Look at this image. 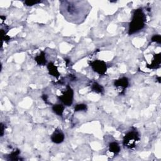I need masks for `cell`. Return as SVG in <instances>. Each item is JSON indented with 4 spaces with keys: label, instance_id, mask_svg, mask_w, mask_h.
Returning <instances> with one entry per match:
<instances>
[{
    "label": "cell",
    "instance_id": "cell-1",
    "mask_svg": "<svg viewBox=\"0 0 161 161\" xmlns=\"http://www.w3.org/2000/svg\"><path fill=\"white\" fill-rule=\"evenodd\" d=\"M146 22V17L143 12L142 8H140L135 10L133 14L131 22L129 24L128 34L133 35L142 30Z\"/></svg>",
    "mask_w": 161,
    "mask_h": 161
},
{
    "label": "cell",
    "instance_id": "cell-2",
    "mask_svg": "<svg viewBox=\"0 0 161 161\" xmlns=\"http://www.w3.org/2000/svg\"><path fill=\"white\" fill-rule=\"evenodd\" d=\"M140 141V135L136 130L128 132L123 137V145L129 149L135 148L137 143Z\"/></svg>",
    "mask_w": 161,
    "mask_h": 161
},
{
    "label": "cell",
    "instance_id": "cell-3",
    "mask_svg": "<svg viewBox=\"0 0 161 161\" xmlns=\"http://www.w3.org/2000/svg\"><path fill=\"white\" fill-rule=\"evenodd\" d=\"M74 98V91L70 86H67V89L63 93V95L59 96V99L61 101L67 106H70L73 103Z\"/></svg>",
    "mask_w": 161,
    "mask_h": 161
},
{
    "label": "cell",
    "instance_id": "cell-4",
    "mask_svg": "<svg viewBox=\"0 0 161 161\" xmlns=\"http://www.w3.org/2000/svg\"><path fill=\"white\" fill-rule=\"evenodd\" d=\"M90 66L93 70L99 75H104L107 71L106 63L101 60H95L91 62Z\"/></svg>",
    "mask_w": 161,
    "mask_h": 161
},
{
    "label": "cell",
    "instance_id": "cell-5",
    "mask_svg": "<svg viewBox=\"0 0 161 161\" xmlns=\"http://www.w3.org/2000/svg\"><path fill=\"white\" fill-rule=\"evenodd\" d=\"M65 136L64 133L60 129H56L51 135V140L56 144L61 143L64 142Z\"/></svg>",
    "mask_w": 161,
    "mask_h": 161
},
{
    "label": "cell",
    "instance_id": "cell-6",
    "mask_svg": "<svg viewBox=\"0 0 161 161\" xmlns=\"http://www.w3.org/2000/svg\"><path fill=\"white\" fill-rule=\"evenodd\" d=\"M114 85L116 88H122L123 89V91H124L125 89L127 88L129 85V80L127 78L123 77L115 80L114 82Z\"/></svg>",
    "mask_w": 161,
    "mask_h": 161
},
{
    "label": "cell",
    "instance_id": "cell-7",
    "mask_svg": "<svg viewBox=\"0 0 161 161\" xmlns=\"http://www.w3.org/2000/svg\"><path fill=\"white\" fill-rule=\"evenodd\" d=\"M47 69L48 71L49 74L55 77L56 78H59L60 76V73L58 71V68L54 65L53 63H49L47 65Z\"/></svg>",
    "mask_w": 161,
    "mask_h": 161
},
{
    "label": "cell",
    "instance_id": "cell-8",
    "mask_svg": "<svg viewBox=\"0 0 161 161\" xmlns=\"http://www.w3.org/2000/svg\"><path fill=\"white\" fill-rule=\"evenodd\" d=\"M160 53H157V54H155L153 57V59L152 62V63L150 65H147V68L148 69H157L160 68Z\"/></svg>",
    "mask_w": 161,
    "mask_h": 161
},
{
    "label": "cell",
    "instance_id": "cell-9",
    "mask_svg": "<svg viewBox=\"0 0 161 161\" xmlns=\"http://www.w3.org/2000/svg\"><path fill=\"white\" fill-rule=\"evenodd\" d=\"M35 61L38 66H45L47 63V59L45 58V53L43 51L40 52V54L35 58Z\"/></svg>",
    "mask_w": 161,
    "mask_h": 161
},
{
    "label": "cell",
    "instance_id": "cell-10",
    "mask_svg": "<svg viewBox=\"0 0 161 161\" xmlns=\"http://www.w3.org/2000/svg\"><path fill=\"white\" fill-rule=\"evenodd\" d=\"M109 151L113 153L114 155H117L120 153V147L118 143L117 142H112L109 144Z\"/></svg>",
    "mask_w": 161,
    "mask_h": 161
},
{
    "label": "cell",
    "instance_id": "cell-11",
    "mask_svg": "<svg viewBox=\"0 0 161 161\" xmlns=\"http://www.w3.org/2000/svg\"><path fill=\"white\" fill-rule=\"evenodd\" d=\"M64 106L61 104H56L52 106V110L58 116L62 117L64 111Z\"/></svg>",
    "mask_w": 161,
    "mask_h": 161
},
{
    "label": "cell",
    "instance_id": "cell-12",
    "mask_svg": "<svg viewBox=\"0 0 161 161\" xmlns=\"http://www.w3.org/2000/svg\"><path fill=\"white\" fill-rule=\"evenodd\" d=\"M91 90L98 94H103L104 93L103 87L96 82H94L91 85Z\"/></svg>",
    "mask_w": 161,
    "mask_h": 161
},
{
    "label": "cell",
    "instance_id": "cell-13",
    "mask_svg": "<svg viewBox=\"0 0 161 161\" xmlns=\"http://www.w3.org/2000/svg\"><path fill=\"white\" fill-rule=\"evenodd\" d=\"M20 153V150L17 149L16 150L13 151L10 154L7 156V160H21V158H18V157Z\"/></svg>",
    "mask_w": 161,
    "mask_h": 161
},
{
    "label": "cell",
    "instance_id": "cell-14",
    "mask_svg": "<svg viewBox=\"0 0 161 161\" xmlns=\"http://www.w3.org/2000/svg\"><path fill=\"white\" fill-rule=\"evenodd\" d=\"M88 109V106L85 104H77L74 108V112H82V111H86Z\"/></svg>",
    "mask_w": 161,
    "mask_h": 161
},
{
    "label": "cell",
    "instance_id": "cell-15",
    "mask_svg": "<svg viewBox=\"0 0 161 161\" xmlns=\"http://www.w3.org/2000/svg\"><path fill=\"white\" fill-rule=\"evenodd\" d=\"M41 3H42L41 1H37V0H35H35L34 1H32V0H27V1L24 2V5L27 7H32L33 5H38Z\"/></svg>",
    "mask_w": 161,
    "mask_h": 161
},
{
    "label": "cell",
    "instance_id": "cell-16",
    "mask_svg": "<svg viewBox=\"0 0 161 161\" xmlns=\"http://www.w3.org/2000/svg\"><path fill=\"white\" fill-rule=\"evenodd\" d=\"M152 42H156L158 44L161 43V36L160 35H154L151 39Z\"/></svg>",
    "mask_w": 161,
    "mask_h": 161
},
{
    "label": "cell",
    "instance_id": "cell-17",
    "mask_svg": "<svg viewBox=\"0 0 161 161\" xmlns=\"http://www.w3.org/2000/svg\"><path fill=\"white\" fill-rule=\"evenodd\" d=\"M1 133H0V135H1V137H3L4 135V132H5V127L4 125V124L3 123H1Z\"/></svg>",
    "mask_w": 161,
    "mask_h": 161
},
{
    "label": "cell",
    "instance_id": "cell-18",
    "mask_svg": "<svg viewBox=\"0 0 161 161\" xmlns=\"http://www.w3.org/2000/svg\"><path fill=\"white\" fill-rule=\"evenodd\" d=\"M43 100L46 103H48V96L47 94H43L42 96Z\"/></svg>",
    "mask_w": 161,
    "mask_h": 161
},
{
    "label": "cell",
    "instance_id": "cell-19",
    "mask_svg": "<svg viewBox=\"0 0 161 161\" xmlns=\"http://www.w3.org/2000/svg\"><path fill=\"white\" fill-rule=\"evenodd\" d=\"M157 79H158V82H159V83H160V77H158V78H157Z\"/></svg>",
    "mask_w": 161,
    "mask_h": 161
}]
</instances>
